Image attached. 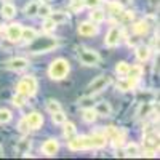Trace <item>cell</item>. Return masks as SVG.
Here are the masks:
<instances>
[{"label":"cell","mask_w":160,"mask_h":160,"mask_svg":"<svg viewBox=\"0 0 160 160\" xmlns=\"http://www.w3.org/2000/svg\"><path fill=\"white\" fill-rule=\"evenodd\" d=\"M69 71H71L69 62L66 61V59H62V58H58V59H55V61L50 64L48 75H50V78H53V80H62L66 75L69 74Z\"/></svg>","instance_id":"obj_1"},{"label":"cell","mask_w":160,"mask_h":160,"mask_svg":"<svg viewBox=\"0 0 160 160\" xmlns=\"http://www.w3.org/2000/svg\"><path fill=\"white\" fill-rule=\"evenodd\" d=\"M37 88H38L37 80H35V77H32V75L22 77V78L19 80V83L16 85V91H18V93H22V95H26L28 98H31V96L35 95Z\"/></svg>","instance_id":"obj_2"},{"label":"cell","mask_w":160,"mask_h":160,"mask_svg":"<svg viewBox=\"0 0 160 160\" xmlns=\"http://www.w3.org/2000/svg\"><path fill=\"white\" fill-rule=\"evenodd\" d=\"M78 59L83 66H98L99 64V55L95 50H88V48H80L78 50Z\"/></svg>","instance_id":"obj_3"},{"label":"cell","mask_w":160,"mask_h":160,"mask_svg":"<svg viewBox=\"0 0 160 160\" xmlns=\"http://www.w3.org/2000/svg\"><path fill=\"white\" fill-rule=\"evenodd\" d=\"M109 83H111V77H108V75H99V77H96V78L88 85V88H87V90H88V95H95V93L102 91Z\"/></svg>","instance_id":"obj_4"},{"label":"cell","mask_w":160,"mask_h":160,"mask_svg":"<svg viewBox=\"0 0 160 160\" xmlns=\"http://www.w3.org/2000/svg\"><path fill=\"white\" fill-rule=\"evenodd\" d=\"M71 151H83V149H91L88 136H74L68 142Z\"/></svg>","instance_id":"obj_5"},{"label":"cell","mask_w":160,"mask_h":160,"mask_svg":"<svg viewBox=\"0 0 160 160\" xmlns=\"http://www.w3.org/2000/svg\"><path fill=\"white\" fill-rule=\"evenodd\" d=\"M120 37H122V31H120L118 28H111L108 35H106V38H104L106 47H109V48L117 47L120 43Z\"/></svg>","instance_id":"obj_6"},{"label":"cell","mask_w":160,"mask_h":160,"mask_svg":"<svg viewBox=\"0 0 160 160\" xmlns=\"http://www.w3.org/2000/svg\"><path fill=\"white\" fill-rule=\"evenodd\" d=\"M28 66H29V61L26 59V58H13V59H10V61L5 64V68L10 69V71L19 72V71H24Z\"/></svg>","instance_id":"obj_7"},{"label":"cell","mask_w":160,"mask_h":160,"mask_svg":"<svg viewBox=\"0 0 160 160\" xmlns=\"http://www.w3.org/2000/svg\"><path fill=\"white\" fill-rule=\"evenodd\" d=\"M78 34L80 35H85V37H91V35H96L98 34V26L91 21H85L78 26Z\"/></svg>","instance_id":"obj_8"},{"label":"cell","mask_w":160,"mask_h":160,"mask_svg":"<svg viewBox=\"0 0 160 160\" xmlns=\"http://www.w3.org/2000/svg\"><path fill=\"white\" fill-rule=\"evenodd\" d=\"M88 139H90L91 149H101V148H104V146L108 144V138H106L104 133H95V135L88 136Z\"/></svg>","instance_id":"obj_9"},{"label":"cell","mask_w":160,"mask_h":160,"mask_svg":"<svg viewBox=\"0 0 160 160\" xmlns=\"http://www.w3.org/2000/svg\"><path fill=\"white\" fill-rule=\"evenodd\" d=\"M59 151V142L56 139H47L42 146V152L48 157H53V155H56Z\"/></svg>","instance_id":"obj_10"},{"label":"cell","mask_w":160,"mask_h":160,"mask_svg":"<svg viewBox=\"0 0 160 160\" xmlns=\"http://www.w3.org/2000/svg\"><path fill=\"white\" fill-rule=\"evenodd\" d=\"M26 122H28V125H29V130H38L43 123V117L38 112H31L28 117H26Z\"/></svg>","instance_id":"obj_11"},{"label":"cell","mask_w":160,"mask_h":160,"mask_svg":"<svg viewBox=\"0 0 160 160\" xmlns=\"http://www.w3.org/2000/svg\"><path fill=\"white\" fill-rule=\"evenodd\" d=\"M128 78V82L131 83V87H135V83L142 77V68L141 66H130V69L125 75Z\"/></svg>","instance_id":"obj_12"},{"label":"cell","mask_w":160,"mask_h":160,"mask_svg":"<svg viewBox=\"0 0 160 160\" xmlns=\"http://www.w3.org/2000/svg\"><path fill=\"white\" fill-rule=\"evenodd\" d=\"M21 31L22 28L19 24H10L7 28V38L10 42H18V40H21Z\"/></svg>","instance_id":"obj_13"},{"label":"cell","mask_w":160,"mask_h":160,"mask_svg":"<svg viewBox=\"0 0 160 160\" xmlns=\"http://www.w3.org/2000/svg\"><path fill=\"white\" fill-rule=\"evenodd\" d=\"M95 112L98 114V115H101V117H109L111 114H112V108H111V104L108 102V101H99V102H96V106L95 108Z\"/></svg>","instance_id":"obj_14"},{"label":"cell","mask_w":160,"mask_h":160,"mask_svg":"<svg viewBox=\"0 0 160 160\" xmlns=\"http://www.w3.org/2000/svg\"><path fill=\"white\" fill-rule=\"evenodd\" d=\"M144 148L157 151V148H158V136H157V133H148V135L144 136Z\"/></svg>","instance_id":"obj_15"},{"label":"cell","mask_w":160,"mask_h":160,"mask_svg":"<svg viewBox=\"0 0 160 160\" xmlns=\"http://www.w3.org/2000/svg\"><path fill=\"white\" fill-rule=\"evenodd\" d=\"M151 56V48L149 47H146V45H138L136 47V58L138 61L144 62V61H148Z\"/></svg>","instance_id":"obj_16"},{"label":"cell","mask_w":160,"mask_h":160,"mask_svg":"<svg viewBox=\"0 0 160 160\" xmlns=\"http://www.w3.org/2000/svg\"><path fill=\"white\" fill-rule=\"evenodd\" d=\"M21 38L24 40V42H28V43H32L34 40L37 38L35 29H32V28H22V31H21Z\"/></svg>","instance_id":"obj_17"},{"label":"cell","mask_w":160,"mask_h":160,"mask_svg":"<svg viewBox=\"0 0 160 160\" xmlns=\"http://www.w3.org/2000/svg\"><path fill=\"white\" fill-rule=\"evenodd\" d=\"M106 19V13L102 10H98V8H91V13H90V21L95 22V24H99Z\"/></svg>","instance_id":"obj_18"},{"label":"cell","mask_w":160,"mask_h":160,"mask_svg":"<svg viewBox=\"0 0 160 160\" xmlns=\"http://www.w3.org/2000/svg\"><path fill=\"white\" fill-rule=\"evenodd\" d=\"M133 32L136 35H146L149 32V22L148 21H138L135 26H133Z\"/></svg>","instance_id":"obj_19"},{"label":"cell","mask_w":160,"mask_h":160,"mask_svg":"<svg viewBox=\"0 0 160 160\" xmlns=\"http://www.w3.org/2000/svg\"><path fill=\"white\" fill-rule=\"evenodd\" d=\"M50 18L55 21V24H62V22H68L69 21V15L64 11H55V13H50Z\"/></svg>","instance_id":"obj_20"},{"label":"cell","mask_w":160,"mask_h":160,"mask_svg":"<svg viewBox=\"0 0 160 160\" xmlns=\"http://www.w3.org/2000/svg\"><path fill=\"white\" fill-rule=\"evenodd\" d=\"M2 16L5 18V19H11L13 16L16 15V7L13 5V3H3V7H2Z\"/></svg>","instance_id":"obj_21"},{"label":"cell","mask_w":160,"mask_h":160,"mask_svg":"<svg viewBox=\"0 0 160 160\" xmlns=\"http://www.w3.org/2000/svg\"><path fill=\"white\" fill-rule=\"evenodd\" d=\"M123 155H127V157H138L139 155V146L135 144V142H128L125 146Z\"/></svg>","instance_id":"obj_22"},{"label":"cell","mask_w":160,"mask_h":160,"mask_svg":"<svg viewBox=\"0 0 160 160\" xmlns=\"http://www.w3.org/2000/svg\"><path fill=\"white\" fill-rule=\"evenodd\" d=\"M82 118H83V122H87V123H93L98 118V114L95 112V109H93V108H85Z\"/></svg>","instance_id":"obj_23"},{"label":"cell","mask_w":160,"mask_h":160,"mask_svg":"<svg viewBox=\"0 0 160 160\" xmlns=\"http://www.w3.org/2000/svg\"><path fill=\"white\" fill-rule=\"evenodd\" d=\"M64 125V136L68 138V139H71V138H74L75 136V133H77V130H75V125L72 123V122H66L62 123Z\"/></svg>","instance_id":"obj_24"},{"label":"cell","mask_w":160,"mask_h":160,"mask_svg":"<svg viewBox=\"0 0 160 160\" xmlns=\"http://www.w3.org/2000/svg\"><path fill=\"white\" fill-rule=\"evenodd\" d=\"M37 10H38V2H29L28 5H26V8H24V13H26V16H29V18H32V16H37Z\"/></svg>","instance_id":"obj_25"},{"label":"cell","mask_w":160,"mask_h":160,"mask_svg":"<svg viewBox=\"0 0 160 160\" xmlns=\"http://www.w3.org/2000/svg\"><path fill=\"white\" fill-rule=\"evenodd\" d=\"M51 120H53L55 125H62L66 120H68V117H66V114L62 111H56V112L51 114Z\"/></svg>","instance_id":"obj_26"},{"label":"cell","mask_w":160,"mask_h":160,"mask_svg":"<svg viewBox=\"0 0 160 160\" xmlns=\"http://www.w3.org/2000/svg\"><path fill=\"white\" fill-rule=\"evenodd\" d=\"M26 101H28V96L22 95V93H18L16 91V95L13 96V104H15L16 108H22V106L26 104Z\"/></svg>","instance_id":"obj_27"},{"label":"cell","mask_w":160,"mask_h":160,"mask_svg":"<svg viewBox=\"0 0 160 160\" xmlns=\"http://www.w3.org/2000/svg\"><path fill=\"white\" fill-rule=\"evenodd\" d=\"M128 69H130V64H128V62H125V61H120V62L115 66V72H117L118 75H122V77H125V75H127Z\"/></svg>","instance_id":"obj_28"},{"label":"cell","mask_w":160,"mask_h":160,"mask_svg":"<svg viewBox=\"0 0 160 160\" xmlns=\"http://www.w3.org/2000/svg\"><path fill=\"white\" fill-rule=\"evenodd\" d=\"M50 13H51L50 5H47V3H38V10H37V15H38V16L48 18V16H50Z\"/></svg>","instance_id":"obj_29"},{"label":"cell","mask_w":160,"mask_h":160,"mask_svg":"<svg viewBox=\"0 0 160 160\" xmlns=\"http://www.w3.org/2000/svg\"><path fill=\"white\" fill-rule=\"evenodd\" d=\"M11 118H13V114L8 109H0V123L5 125V123L11 122Z\"/></svg>","instance_id":"obj_30"},{"label":"cell","mask_w":160,"mask_h":160,"mask_svg":"<svg viewBox=\"0 0 160 160\" xmlns=\"http://www.w3.org/2000/svg\"><path fill=\"white\" fill-rule=\"evenodd\" d=\"M47 111H48L50 114L56 112V111H61V104H59L58 101H55V99H48V101H47Z\"/></svg>","instance_id":"obj_31"},{"label":"cell","mask_w":160,"mask_h":160,"mask_svg":"<svg viewBox=\"0 0 160 160\" xmlns=\"http://www.w3.org/2000/svg\"><path fill=\"white\" fill-rule=\"evenodd\" d=\"M56 26H58V24H55V21L48 16V18H45V21H43V31H45V32H51L53 29L56 28Z\"/></svg>","instance_id":"obj_32"},{"label":"cell","mask_w":160,"mask_h":160,"mask_svg":"<svg viewBox=\"0 0 160 160\" xmlns=\"http://www.w3.org/2000/svg\"><path fill=\"white\" fill-rule=\"evenodd\" d=\"M117 88L122 90V91H128V90H131L133 87H131V83L128 82V78H123V80H118V82H117Z\"/></svg>","instance_id":"obj_33"},{"label":"cell","mask_w":160,"mask_h":160,"mask_svg":"<svg viewBox=\"0 0 160 160\" xmlns=\"http://www.w3.org/2000/svg\"><path fill=\"white\" fill-rule=\"evenodd\" d=\"M149 111H151V106H149V104H142L141 108H139V111H138V117H139V118L146 117V115L149 114Z\"/></svg>","instance_id":"obj_34"},{"label":"cell","mask_w":160,"mask_h":160,"mask_svg":"<svg viewBox=\"0 0 160 160\" xmlns=\"http://www.w3.org/2000/svg\"><path fill=\"white\" fill-rule=\"evenodd\" d=\"M120 19L123 22H130L133 19V13L131 11H120Z\"/></svg>","instance_id":"obj_35"},{"label":"cell","mask_w":160,"mask_h":160,"mask_svg":"<svg viewBox=\"0 0 160 160\" xmlns=\"http://www.w3.org/2000/svg\"><path fill=\"white\" fill-rule=\"evenodd\" d=\"M82 3H83L87 8H96V7H99L101 0H83Z\"/></svg>","instance_id":"obj_36"},{"label":"cell","mask_w":160,"mask_h":160,"mask_svg":"<svg viewBox=\"0 0 160 160\" xmlns=\"http://www.w3.org/2000/svg\"><path fill=\"white\" fill-rule=\"evenodd\" d=\"M109 10H111L112 15H120V11H122V5H120L118 2L117 3H111L109 5Z\"/></svg>","instance_id":"obj_37"},{"label":"cell","mask_w":160,"mask_h":160,"mask_svg":"<svg viewBox=\"0 0 160 160\" xmlns=\"http://www.w3.org/2000/svg\"><path fill=\"white\" fill-rule=\"evenodd\" d=\"M18 128H19L21 133H28V131H29V125H28V122H26V118H22L21 122H19Z\"/></svg>","instance_id":"obj_38"},{"label":"cell","mask_w":160,"mask_h":160,"mask_svg":"<svg viewBox=\"0 0 160 160\" xmlns=\"http://www.w3.org/2000/svg\"><path fill=\"white\" fill-rule=\"evenodd\" d=\"M91 99H93L91 96H90V98H83L82 101H80V106H82V108H93V104L90 102Z\"/></svg>","instance_id":"obj_39"},{"label":"cell","mask_w":160,"mask_h":160,"mask_svg":"<svg viewBox=\"0 0 160 160\" xmlns=\"http://www.w3.org/2000/svg\"><path fill=\"white\" fill-rule=\"evenodd\" d=\"M117 2H118L120 5L123 7V5H128V3H131V0H117Z\"/></svg>","instance_id":"obj_40"},{"label":"cell","mask_w":160,"mask_h":160,"mask_svg":"<svg viewBox=\"0 0 160 160\" xmlns=\"http://www.w3.org/2000/svg\"><path fill=\"white\" fill-rule=\"evenodd\" d=\"M71 2H78V0H71Z\"/></svg>","instance_id":"obj_41"},{"label":"cell","mask_w":160,"mask_h":160,"mask_svg":"<svg viewBox=\"0 0 160 160\" xmlns=\"http://www.w3.org/2000/svg\"><path fill=\"white\" fill-rule=\"evenodd\" d=\"M42 2H48V0H42Z\"/></svg>","instance_id":"obj_42"}]
</instances>
